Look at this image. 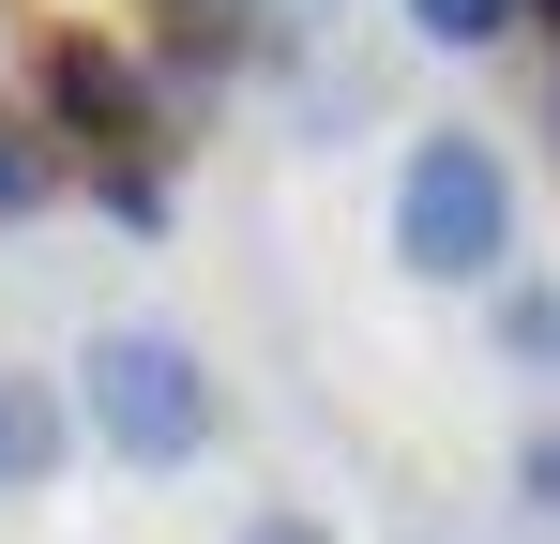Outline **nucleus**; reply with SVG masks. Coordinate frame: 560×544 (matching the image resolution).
I'll return each mask as SVG.
<instances>
[{
	"mask_svg": "<svg viewBox=\"0 0 560 544\" xmlns=\"http://www.w3.org/2000/svg\"><path fill=\"white\" fill-rule=\"evenodd\" d=\"M243 544H334V515H303V499H258V515H243Z\"/></svg>",
	"mask_w": 560,
	"mask_h": 544,
	"instance_id": "9d476101",
	"label": "nucleus"
},
{
	"mask_svg": "<svg viewBox=\"0 0 560 544\" xmlns=\"http://www.w3.org/2000/svg\"><path fill=\"white\" fill-rule=\"evenodd\" d=\"M394 272L409 287H500L515 272V167H500V137H409L394 152Z\"/></svg>",
	"mask_w": 560,
	"mask_h": 544,
	"instance_id": "f03ea898",
	"label": "nucleus"
},
{
	"mask_svg": "<svg viewBox=\"0 0 560 544\" xmlns=\"http://www.w3.org/2000/svg\"><path fill=\"white\" fill-rule=\"evenodd\" d=\"M61 409H77L121 469H197V453L228 439V378H212V348L167 333V318H92Z\"/></svg>",
	"mask_w": 560,
	"mask_h": 544,
	"instance_id": "f257e3e1",
	"label": "nucleus"
},
{
	"mask_svg": "<svg viewBox=\"0 0 560 544\" xmlns=\"http://www.w3.org/2000/svg\"><path fill=\"white\" fill-rule=\"evenodd\" d=\"M92 212H106V227H167V167H152V152L92 167Z\"/></svg>",
	"mask_w": 560,
	"mask_h": 544,
	"instance_id": "0eeeda50",
	"label": "nucleus"
},
{
	"mask_svg": "<svg viewBox=\"0 0 560 544\" xmlns=\"http://www.w3.org/2000/svg\"><path fill=\"white\" fill-rule=\"evenodd\" d=\"M530 15H546V46H560V0H530Z\"/></svg>",
	"mask_w": 560,
	"mask_h": 544,
	"instance_id": "9b49d317",
	"label": "nucleus"
},
{
	"mask_svg": "<svg viewBox=\"0 0 560 544\" xmlns=\"http://www.w3.org/2000/svg\"><path fill=\"white\" fill-rule=\"evenodd\" d=\"M515 15H530V0H409V31H424V46H500Z\"/></svg>",
	"mask_w": 560,
	"mask_h": 544,
	"instance_id": "6e6552de",
	"label": "nucleus"
},
{
	"mask_svg": "<svg viewBox=\"0 0 560 544\" xmlns=\"http://www.w3.org/2000/svg\"><path fill=\"white\" fill-rule=\"evenodd\" d=\"M515 515H546V530H560V409L515 439Z\"/></svg>",
	"mask_w": 560,
	"mask_h": 544,
	"instance_id": "1a4fd4ad",
	"label": "nucleus"
},
{
	"mask_svg": "<svg viewBox=\"0 0 560 544\" xmlns=\"http://www.w3.org/2000/svg\"><path fill=\"white\" fill-rule=\"evenodd\" d=\"M485 333H500V363L560 378V287H546V272H500V287H485Z\"/></svg>",
	"mask_w": 560,
	"mask_h": 544,
	"instance_id": "39448f33",
	"label": "nucleus"
},
{
	"mask_svg": "<svg viewBox=\"0 0 560 544\" xmlns=\"http://www.w3.org/2000/svg\"><path fill=\"white\" fill-rule=\"evenodd\" d=\"M61 453H77L61 378H0V499H15V484H61Z\"/></svg>",
	"mask_w": 560,
	"mask_h": 544,
	"instance_id": "20e7f679",
	"label": "nucleus"
},
{
	"mask_svg": "<svg viewBox=\"0 0 560 544\" xmlns=\"http://www.w3.org/2000/svg\"><path fill=\"white\" fill-rule=\"evenodd\" d=\"M46 197H61V152H46V137H31V121L0 106V227H31Z\"/></svg>",
	"mask_w": 560,
	"mask_h": 544,
	"instance_id": "423d86ee",
	"label": "nucleus"
},
{
	"mask_svg": "<svg viewBox=\"0 0 560 544\" xmlns=\"http://www.w3.org/2000/svg\"><path fill=\"white\" fill-rule=\"evenodd\" d=\"M31 137H92V167L167 152V76H152L137 46H106V31H61V46H46V121H31Z\"/></svg>",
	"mask_w": 560,
	"mask_h": 544,
	"instance_id": "7ed1b4c3",
	"label": "nucleus"
}]
</instances>
